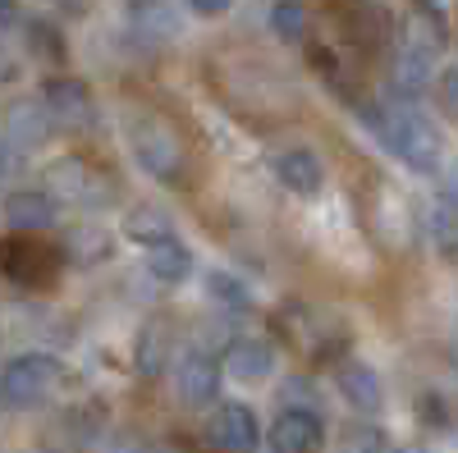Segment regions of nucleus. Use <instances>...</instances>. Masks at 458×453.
<instances>
[{"instance_id": "nucleus-25", "label": "nucleus", "mask_w": 458, "mask_h": 453, "mask_svg": "<svg viewBox=\"0 0 458 453\" xmlns=\"http://www.w3.org/2000/svg\"><path fill=\"white\" fill-rule=\"evenodd\" d=\"M417 422H422V426H436V431H445V426L454 422L449 398H445V394H436V390L417 394Z\"/></svg>"}, {"instance_id": "nucleus-2", "label": "nucleus", "mask_w": 458, "mask_h": 453, "mask_svg": "<svg viewBox=\"0 0 458 453\" xmlns=\"http://www.w3.org/2000/svg\"><path fill=\"white\" fill-rule=\"evenodd\" d=\"M129 142H133L138 165H142L151 179H161V183H170V188H179V183L188 179V147H183V138H179L165 120H157V115L138 120V124L129 129Z\"/></svg>"}, {"instance_id": "nucleus-8", "label": "nucleus", "mask_w": 458, "mask_h": 453, "mask_svg": "<svg viewBox=\"0 0 458 453\" xmlns=\"http://www.w3.org/2000/svg\"><path fill=\"white\" fill-rule=\"evenodd\" d=\"M0 220L10 224V234L42 239L47 230H55V202L42 193V188H14V193L0 202Z\"/></svg>"}, {"instance_id": "nucleus-5", "label": "nucleus", "mask_w": 458, "mask_h": 453, "mask_svg": "<svg viewBox=\"0 0 458 453\" xmlns=\"http://www.w3.org/2000/svg\"><path fill=\"white\" fill-rule=\"evenodd\" d=\"M47 105L51 115V129H64V133H83L97 124V101H92V88L83 79H69V73H55V79H47L42 96H37Z\"/></svg>"}, {"instance_id": "nucleus-26", "label": "nucleus", "mask_w": 458, "mask_h": 453, "mask_svg": "<svg viewBox=\"0 0 458 453\" xmlns=\"http://www.w3.org/2000/svg\"><path fill=\"white\" fill-rule=\"evenodd\" d=\"M133 23L147 28V32H157V37H174V19L157 5V0H138V5H133Z\"/></svg>"}, {"instance_id": "nucleus-11", "label": "nucleus", "mask_w": 458, "mask_h": 453, "mask_svg": "<svg viewBox=\"0 0 458 453\" xmlns=\"http://www.w3.org/2000/svg\"><path fill=\"white\" fill-rule=\"evenodd\" d=\"M220 362L211 357V353H183L179 357V371H174V385H179V398L188 403V407H207V403H216V394H220Z\"/></svg>"}, {"instance_id": "nucleus-14", "label": "nucleus", "mask_w": 458, "mask_h": 453, "mask_svg": "<svg viewBox=\"0 0 458 453\" xmlns=\"http://www.w3.org/2000/svg\"><path fill=\"white\" fill-rule=\"evenodd\" d=\"M335 385H339V394H344V398H349V407H353V412H380V403H386L380 375H376L367 362H339Z\"/></svg>"}, {"instance_id": "nucleus-18", "label": "nucleus", "mask_w": 458, "mask_h": 453, "mask_svg": "<svg viewBox=\"0 0 458 453\" xmlns=\"http://www.w3.org/2000/svg\"><path fill=\"white\" fill-rule=\"evenodd\" d=\"M427 88H431V55L403 46V55L394 64V101H412V96H422Z\"/></svg>"}, {"instance_id": "nucleus-23", "label": "nucleus", "mask_w": 458, "mask_h": 453, "mask_svg": "<svg viewBox=\"0 0 458 453\" xmlns=\"http://www.w3.org/2000/svg\"><path fill=\"white\" fill-rule=\"evenodd\" d=\"M69 256L83 261V266H92V261H106L110 256V239L106 230H97V224H83V230L69 234Z\"/></svg>"}, {"instance_id": "nucleus-30", "label": "nucleus", "mask_w": 458, "mask_h": 453, "mask_svg": "<svg viewBox=\"0 0 458 453\" xmlns=\"http://www.w3.org/2000/svg\"><path fill=\"white\" fill-rule=\"evenodd\" d=\"M14 73H19V64H14V55L5 51V42H0V88H5V83L14 79Z\"/></svg>"}, {"instance_id": "nucleus-24", "label": "nucleus", "mask_w": 458, "mask_h": 453, "mask_svg": "<svg viewBox=\"0 0 458 453\" xmlns=\"http://www.w3.org/2000/svg\"><path fill=\"white\" fill-rule=\"evenodd\" d=\"M386 449H390V435L380 426H371V422L349 426L344 431V444H339V453H386Z\"/></svg>"}, {"instance_id": "nucleus-22", "label": "nucleus", "mask_w": 458, "mask_h": 453, "mask_svg": "<svg viewBox=\"0 0 458 453\" xmlns=\"http://www.w3.org/2000/svg\"><path fill=\"white\" fill-rule=\"evenodd\" d=\"M271 32L280 42H302V37H308V10H302L298 0H276L271 5Z\"/></svg>"}, {"instance_id": "nucleus-16", "label": "nucleus", "mask_w": 458, "mask_h": 453, "mask_svg": "<svg viewBox=\"0 0 458 453\" xmlns=\"http://www.w3.org/2000/svg\"><path fill=\"white\" fill-rule=\"evenodd\" d=\"M147 271L161 284H183L188 275H193V252H188L179 239H165L157 247H147Z\"/></svg>"}, {"instance_id": "nucleus-12", "label": "nucleus", "mask_w": 458, "mask_h": 453, "mask_svg": "<svg viewBox=\"0 0 458 453\" xmlns=\"http://www.w3.org/2000/svg\"><path fill=\"white\" fill-rule=\"evenodd\" d=\"M170 357H174V330L165 321H147L142 334L133 339V371L142 381H157L170 371Z\"/></svg>"}, {"instance_id": "nucleus-29", "label": "nucleus", "mask_w": 458, "mask_h": 453, "mask_svg": "<svg viewBox=\"0 0 458 453\" xmlns=\"http://www.w3.org/2000/svg\"><path fill=\"white\" fill-rule=\"evenodd\" d=\"M183 5L193 10V14H202V19H220V14H229L234 0H183Z\"/></svg>"}, {"instance_id": "nucleus-10", "label": "nucleus", "mask_w": 458, "mask_h": 453, "mask_svg": "<svg viewBox=\"0 0 458 453\" xmlns=\"http://www.w3.org/2000/svg\"><path fill=\"white\" fill-rule=\"evenodd\" d=\"M326 444V422L312 407H284L271 422V453H317Z\"/></svg>"}, {"instance_id": "nucleus-31", "label": "nucleus", "mask_w": 458, "mask_h": 453, "mask_svg": "<svg viewBox=\"0 0 458 453\" xmlns=\"http://www.w3.org/2000/svg\"><path fill=\"white\" fill-rule=\"evenodd\" d=\"M142 453H193L183 440H157V444H147Z\"/></svg>"}, {"instance_id": "nucleus-13", "label": "nucleus", "mask_w": 458, "mask_h": 453, "mask_svg": "<svg viewBox=\"0 0 458 453\" xmlns=\"http://www.w3.org/2000/svg\"><path fill=\"white\" fill-rule=\"evenodd\" d=\"M276 174H280V183L289 188V193H298V197H317L321 183H326V165H321L317 151H308V147L280 151V156H276Z\"/></svg>"}, {"instance_id": "nucleus-9", "label": "nucleus", "mask_w": 458, "mask_h": 453, "mask_svg": "<svg viewBox=\"0 0 458 453\" xmlns=\"http://www.w3.org/2000/svg\"><path fill=\"white\" fill-rule=\"evenodd\" d=\"M51 115H47V105L37 101V96H19L5 105V147L14 151H37V147H47L51 142Z\"/></svg>"}, {"instance_id": "nucleus-17", "label": "nucleus", "mask_w": 458, "mask_h": 453, "mask_svg": "<svg viewBox=\"0 0 458 453\" xmlns=\"http://www.w3.org/2000/svg\"><path fill=\"white\" fill-rule=\"evenodd\" d=\"M124 234H129L133 243H142V247H157V243L174 239V220H170L161 206H133V211L124 215Z\"/></svg>"}, {"instance_id": "nucleus-19", "label": "nucleus", "mask_w": 458, "mask_h": 453, "mask_svg": "<svg viewBox=\"0 0 458 453\" xmlns=\"http://www.w3.org/2000/svg\"><path fill=\"white\" fill-rule=\"evenodd\" d=\"M427 234L440 252V261H454L458 256V211H454V193H440L436 197V211L427 220Z\"/></svg>"}, {"instance_id": "nucleus-27", "label": "nucleus", "mask_w": 458, "mask_h": 453, "mask_svg": "<svg viewBox=\"0 0 458 453\" xmlns=\"http://www.w3.org/2000/svg\"><path fill=\"white\" fill-rule=\"evenodd\" d=\"M454 88H458V73L445 69V73H440V88H436V92H440V115H445V120H454V110H458V92H454Z\"/></svg>"}, {"instance_id": "nucleus-1", "label": "nucleus", "mask_w": 458, "mask_h": 453, "mask_svg": "<svg viewBox=\"0 0 458 453\" xmlns=\"http://www.w3.org/2000/svg\"><path fill=\"white\" fill-rule=\"evenodd\" d=\"M362 120L376 129V138L386 142L408 170H431L440 161V133H436V124L422 115V110H412V101L367 105Z\"/></svg>"}, {"instance_id": "nucleus-6", "label": "nucleus", "mask_w": 458, "mask_h": 453, "mask_svg": "<svg viewBox=\"0 0 458 453\" xmlns=\"http://www.w3.org/2000/svg\"><path fill=\"white\" fill-rule=\"evenodd\" d=\"M47 188H51V202L60 197V202H79V206H97L101 202V193H97V183H101V174L83 161V156H60V161H51L47 165Z\"/></svg>"}, {"instance_id": "nucleus-21", "label": "nucleus", "mask_w": 458, "mask_h": 453, "mask_svg": "<svg viewBox=\"0 0 458 453\" xmlns=\"http://www.w3.org/2000/svg\"><path fill=\"white\" fill-rule=\"evenodd\" d=\"M202 289H207V298H216L220 307H229V312H248V307H252L248 284H243V280H234L229 271H207Z\"/></svg>"}, {"instance_id": "nucleus-32", "label": "nucleus", "mask_w": 458, "mask_h": 453, "mask_svg": "<svg viewBox=\"0 0 458 453\" xmlns=\"http://www.w3.org/2000/svg\"><path fill=\"white\" fill-rule=\"evenodd\" d=\"M14 165H19V151L0 142V179H10V174H14Z\"/></svg>"}, {"instance_id": "nucleus-15", "label": "nucleus", "mask_w": 458, "mask_h": 453, "mask_svg": "<svg viewBox=\"0 0 458 453\" xmlns=\"http://www.w3.org/2000/svg\"><path fill=\"white\" fill-rule=\"evenodd\" d=\"M220 371L239 375V381H266V375L276 371V348L261 344V339H234V344L225 348Z\"/></svg>"}, {"instance_id": "nucleus-28", "label": "nucleus", "mask_w": 458, "mask_h": 453, "mask_svg": "<svg viewBox=\"0 0 458 453\" xmlns=\"http://www.w3.org/2000/svg\"><path fill=\"white\" fill-rule=\"evenodd\" d=\"M449 10H454V0H417V14H427L431 23H449Z\"/></svg>"}, {"instance_id": "nucleus-7", "label": "nucleus", "mask_w": 458, "mask_h": 453, "mask_svg": "<svg viewBox=\"0 0 458 453\" xmlns=\"http://www.w3.org/2000/svg\"><path fill=\"white\" fill-rule=\"evenodd\" d=\"M207 440L220 453H252L261 444V426H257L248 403H220L216 417L207 422Z\"/></svg>"}, {"instance_id": "nucleus-33", "label": "nucleus", "mask_w": 458, "mask_h": 453, "mask_svg": "<svg viewBox=\"0 0 458 453\" xmlns=\"http://www.w3.org/2000/svg\"><path fill=\"white\" fill-rule=\"evenodd\" d=\"M0 23H19V0H0Z\"/></svg>"}, {"instance_id": "nucleus-4", "label": "nucleus", "mask_w": 458, "mask_h": 453, "mask_svg": "<svg viewBox=\"0 0 458 453\" xmlns=\"http://www.w3.org/2000/svg\"><path fill=\"white\" fill-rule=\"evenodd\" d=\"M0 275L19 289H47L60 275V247L32 234H10L0 243Z\"/></svg>"}, {"instance_id": "nucleus-20", "label": "nucleus", "mask_w": 458, "mask_h": 453, "mask_svg": "<svg viewBox=\"0 0 458 453\" xmlns=\"http://www.w3.org/2000/svg\"><path fill=\"white\" fill-rule=\"evenodd\" d=\"M23 42H28L32 60L64 64V32H60L51 19H23Z\"/></svg>"}, {"instance_id": "nucleus-34", "label": "nucleus", "mask_w": 458, "mask_h": 453, "mask_svg": "<svg viewBox=\"0 0 458 453\" xmlns=\"http://www.w3.org/2000/svg\"><path fill=\"white\" fill-rule=\"evenodd\" d=\"M386 453H427L422 444H399V449H386Z\"/></svg>"}, {"instance_id": "nucleus-3", "label": "nucleus", "mask_w": 458, "mask_h": 453, "mask_svg": "<svg viewBox=\"0 0 458 453\" xmlns=\"http://www.w3.org/2000/svg\"><path fill=\"white\" fill-rule=\"evenodd\" d=\"M60 385V362L51 353H19L0 366V403L5 407H42Z\"/></svg>"}]
</instances>
